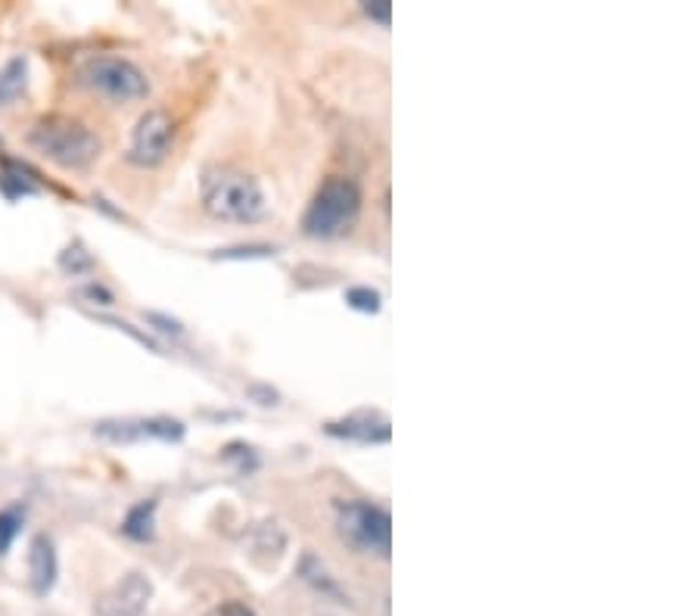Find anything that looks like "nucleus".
Wrapping results in <instances>:
<instances>
[{
	"label": "nucleus",
	"instance_id": "f257e3e1",
	"mask_svg": "<svg viewBox=\"0 0 700 616\" xmlns=\"http://www.w3.org/2000/svg\"><path fill=\"white\" fill-rule=\"evenodd\" d=\"M203 205L209 215L224 222H258L265 215V193L253 174L227 166H209L203 171Z\"/></svg>",
	"mask_w": 700,
	"mask_h": 616
},
{
	"label": "nucleus",
	"instance_id": "f03ea898",
	"mask_svg": "<svg viewBox=\"0 0 700 616\" xmlns=\"http://www.w3.org/2000/svg\"><path fill=\"white\" fill-rule=\"evenodd\" d=\"M29 144L60 169H87L100 156V137L85 121L68 116H47L34 121Z\"/></svg>",
	"mask_w": 700,
	"mask_h": 616
},
{
	"label": "nucleus",
	"instance_id": "7ed1b4c3",
	"mask_svg": "<svg viewBox=\"0 0 700 616\" xmlns=\"http://www.w3.org/2000/svg\"><path fill=\"white\" fill-rule=\"evenodd\" d=\"M361 212V188L352 178L333 174L327 178L325 184L318 188V193L311 197V203L306 209V227L308 237L318 240H333L346 234Z\"/></svg>",
	"mask_w": 700,
	"mask_h": 616
},
{
	"label": "nucleus",
	"instance_id": "20e7f679",
	"mask_svg": "<svg viewBox=\"0 0 700 616\" xmlns=\"http://www.w3.org/2000/svg\"><path fill=\"white\" fill-rule=\"evenodd\" d=\"M337 532L342 542L359 554L390 557L393 551V517L374 501H340Z\"/></svg>",
	"mask_w": 700,
	"mask_h": 616
},
{
	"label": "nucleus",
	"instance_id": "39448f33",
	"mask_svg": "<svg viewBox=\"0 0 700 616\" xmlns=\"http://www.w3.org/2000/svg\"><path fill=\"white\" fill-rule=\"evenodd\" d=\"M82 82L113 103H135L150 94L147 75L121 56H91L82 66Z\"/></svg>",
	"mask_w": 700,
	"mask_h": 616
},
{
	"label": "nucleus",
	"instance_id": "423d86ee",
	"mask_svg": "<svg viewBox=\"0 0 700 616\" xmlns=\"http://www.w3.org/2000/svg\"><path fill=\"white\" fill-rule=\"evenodd\" d=\"M171 137H174V125H171L169 113L162 109H150L137 121L135 135H131V147H128V162H135L140 169H153L159 162H166L171 150Z\"/></svg>",
	"mask_w": 700,
	"mask_h": 616
},
{
	"label": "nucleus",
	"instance_id": "0eeeda50",
	"mask_svg": "<svg viewBox=\"0 0 700 616\" xmlns=\"http://www.w3.org/2000/svg\"><path fill=\"white\" fill-rule=\"evenodd\" d=\"M94 433L109 443H135V439L178 443L184 439V424L171 417H125V421H100Z\"/></svg>",
	"mask_w": 700,
	"mask_h": 616
},
{
	"label": "nucleus",
	"instance_id": "6e6552de",
	"mask_svg": "<svg viewBox=\"0 0 700 616\" xmlns=\"http://www.w3.org/2000/svg\"><path fill=\"white\" fill-rule=\"evenodd\" d=\"M153 598V582L144 573H128L121 576L109 592L97 598V616H140Z\"/></svg>",
	"mask_w": 700,
	"mask_h": 616
},
{
	"label": "nucleus",
	"instance_id": "1a4fd4ad",
	"mask_svg": "<svg viewBox=\"0 0 700 616\" xmlns=\"http://www.w3.org/2000/svg\"><path fill=\"white\" fill-rule=\"evenodd\" d=\"M327 433L330 436H340V439H352V443H390V417L380 414V411H356V414H346L342 421H330L327 424Z\"/></svg>",
	"mask_w": 700,
	"mask_h": 616
},
{
	"label": "nucleus",
	"instance_id": "9d476101",
	"mask_svg": "<svg viewBox=\"0 0 700 616\" xmlns=\"http://www.w3.org/2000/svg\"><path fill=\"white\" fill-rule=\"evenodd\" d=\"M56 573H60V564H56L53 539L41 532L29 545V582H32V592L38 598L51 595V588L56 585Z\"/></svg>",
	"mask_w": 700,
	"mask_h": 616
},
{
	"label": "nucleus",
	"instance_id": "9b49d317",
	"mask_svg": "<svg viewBox=\"0 0 700 616\" xmlns=\"http://www.w3.org/2000/svg\"><path fill=\"white\" fill-rule=\"evenodd\" d=\"M121 532L135 542H150L156 532V501H137L131 511L121 520Z\"/></svg>",
	"mask_w": 700,
	"mask_h": 616
},
{
	"label": "nucleus",
	"instance_id": "f8f14e48",
	"mask_svg": "<svg viewBox=\"0 0 700 616\" xmlns=\"http://www.w3.org/2000/svg\"><path fill=\"white\" fill-rule=\"evenodd\" d=\"M22 523H25V508L22 505H10V508L0 511V557H7V551L13 548Z\"/></svg>",
	"mask_w": 700,
	"mask_h": 616
},
{
	"label": "nucleus",
	"instance_id": "ddd939ff",
	"mask_svg": "<svg viewBox=\"0 0 700 616\" xmlns=\"http://www.w3.org/2000/svg\"><path fill=\"white\" fill-rule=\"evenodd\" d=\"M22 87H25V60H13L0 72V103L17 100Z\"/></svg>",
	"mask_w": 700,
	"mask_h": 616
},
{
	"label": "nucleus",
	"instance_id": "4468645a",
	"mask_svg": "<svg viewBox=\"0 0 700 616\" xmlns=\"http://www.w3.org/2000/svg\"><path fill=\"white\" fill-rule=\"evenodd\" d=\"M25 171H17L13 162H7V169L0 174V190L7 193V200H17V197H29L38 190V184H32L29 178H22Z\"/></svg>",
	"mask_w": 700,
	"mask_h": 616
},
{
	"label": "nucleus",
	"instance_id": "2eb2a0df",
	"mask_svg": "<svg viewBox=\"0 0 700 616\" xmlns=\"http://www.w3.org/2000/svg\"><path fill=\"white\" fill-rule=\"evenodd\" d=\"M346 302L356 308V311H364V315H376L380 311V293L371 290V287H352L346 290Z\"/></svg>",
	"mask_w": 700,
	"mask_h": 616
},
{
	"label": "nucleus",
	"instance_id": "dca6fc26",
	"mask_svg": "<svg viewBox=\"0 0 700 616\" xmlns=\"http://www.w3.org/2000/svg\"><path fill=\"white\" fill-rule=\"evenodd\" d=\"M60 265H63L66 272L82 274V272H91V265H94V262H91V258H87L85 253L78 249V246H75V249L68 246L66 253H63V258H60Z\"/></svg>",
	"mask_w": 700,
	"mask_h": 616
},
{
	"label": "nucleus",
	"instance_id": "f3484780",
	"mask_svg": "<svg viewBox=\"0 0 700 616\" xmlns=\"http://www.w3.org/2000/svg\"><path fill=\"white\" fill-rule=\"evenodd\" d=\"M361 10H364V17L374 19L380 25H390V19H393V3H386V0H368V3H361Z\"/></svg>",
	"mask_w": 700,
	"mask_h": 616
},
{
	"label": "nucleus",
	"instance_id": "a211bd4d",
	"mask_svg": "<svg viewBox=\"0 0 700 616\" xmlns=\"http://www.w3.org/2000/svg\"><path fill=\"white\" fill-rule=\"evenodd\" d=\"M205 616H256L253 614V607H246V604H240V601H224L219 607H212Z\"/></svg>",
	"mask_w": 700,
	"mask_h": 616
},
{
	"label": "nucleus",
	"instance_id": "6ab92c4d",
	"mask_svg": "<svg viewBox=\"0 0 700 616\" xmlns=\"http://www.w3.org/2000/svg\"><path fill=\"white\" fill-rule=\"evenodd\" d=\"M82 296H85V299H94V302L100 299V306H109V302H113V293L103 290V287H97V284L85 287V290H82Z\"/></svg>",
	"mask_w": 700,
	"mask_h": 616
}]
</instances>
